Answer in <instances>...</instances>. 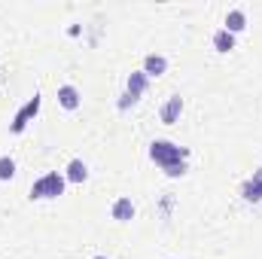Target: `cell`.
I'll return each instance as SVG.
<instances>
[{
	"mask_svg": "<svg viewBox=\"0 0 262 259\" xmlns=\"http://www.w3.org/2000/svg\"><path fill=\"white\" fill-rule=\"evenodd\" d=\"M110 213H113L116 223H128V220H134V201L131 198H116L113 207H110Z\"/></svg>",
	"mask_w": 262,
	"mask_h": 259,
	"instance_id": "obj_7",
	"label": "cell"
},
{
	"mask_svg": "<svg viewBox=\"0 0 262 259\" xmlns=\"http://www.w3.org/2000/svg\"><path fill=\"white\" fill-rule=\"evenodd\" d=\"M229 34H241L244 28H247V12L244 9H229L226 12V25H223Z\"/></svg>",
	"mask_w": 262,
	"mask_h": 259,
	"instance_id": "obj_8",
	"label": "cell"
},
{
	"mask_svg": "<svg viewBox=\"0 0 262 259\" xmlns=\"http://www.w3.org/2000/svg\"><path fill=\"white\" fill-rule=\"evenodd\" d=\"M58 104L64 107V110H76L79 104H82V98H79V89L76 85H58Z\"/></svg>",
	"mask_w": 262,
	"mask_h": 259,
	"instance_id": "obj_5",
	"label": "cell"
},
{
	"mask_svg": "<svg viewBox=\"0 0 262 259\" xmlns=\"http://www.w3.org/2000/svg\"><path fill=\"white\" fill-rule=\"evenodd\" d=\"M180 113H183V98H180V95H171V98L165 101V107H162L159 116H162L165 125H174V122L180 119Z\"/></svg>",
	"mask_w": 262,
	"mask_h": 259,
	"instance_id": "obj_4",
	"label": "cell"
},
{
	"mask_svg": "<svg viewBox=\"0 0 262 259\" xmlns=\"http://www.w3.org/2000/svg\"><path fill=\"white\" fill-rule=\"evenodd\" d=\"M64 174H58V171H49V174H43L34 186H31V198H37V201H43V198H58V195H64Z\"/></svg>",
	"mask_w": 262,
	"mask_h": 259,
	"instance_id": "obj_2",
	"label": "cell"
},
{
	"mask_svg": "<svg viewBox=\"0 0 262 259\" xmlns=\"http://www.w3.org/2000/svg\"><path fill=\"white\" fill-rule=\"evenodd\" d=\"M64 180H70V183H85L89 180V165L82 159H70L67 162V171H64Z\"/></svg>",
	"mask_w": 262,
	"mask_h": 259,
	"instance_id": "obj_6",
	"label": "cell"
},
{
	"mask_svg": "<svg viewBox=\"0 0 262 259\" xmlns=\"http://www.w3.org/2000/svg\"><path fill=\"white\" fill-rule=\"evenodd\" d=\"M92 259H107V256H92Z\"/></svg>",
	"mask_w": 262,
	"mask_h": 259,
	"instance_id": "obj_16",
	"label": "cell"
},
{
	"mask_svg": "<svg viewBox=\"0 0 262 259\" xmlns=\"http://www.w3.org/2000/svg\"><path fill=\"white\" fill-rule=\"evenodd\" d=\"M146 79H149V76H146L143 70H131L128 73V82H125V85H128V95L134 98V101L146 92Z\"/></svg>",
	"mask_w": 262,
	"mask_h": 259,
	"instance_id": "obj_9",
	"label": "cell"
},
{
	"mask_svg": "<svg viewBox=\"0 0 262 259\" xmlns=\"http://www.w3.org/2000/svg\"><path fill=\"white\" fill-rule=\"evenodd\" d=\"M149 159L165 171V168H171V165L186 162V159H189V149H186V146H177V143H171V140H152V143H149Z\"/></svg>",
	"mask_w": 262,
	"mask_h": 259,
	"instance_id": "obj_1",
	"label": "cell"
},
{
	"mask_svg": "<svg viewBox=\"0 0 262 259\" xmlns=\"http://www.w3.org/2000/svg\"><path fill=\"white\" fill-rule=\"evenodd\" d=\"M165 174H168V177H183V174H186V162H180V165H171V168H165Z\"/></svg>",
	"mask_w": 262,
	"mask_h": 259,
	"instance_id": "obj_14",
	"label": "cell"
},
{
	"mask_svg": "<svg viewBox=\"0 0 262 259\" xmlns=\"http://www.w3.org/2000/svg\"><path fill=\"white\" fill-rule=\"evenodd\" d=\"M40 104H43V98H40V95L28 98V104H25V107L12 116V125H9V131H12V134H21V131H25V125H28V122L40 113Z\"/></svg>",
	"mask_w": 262,
	"mask_h": 259,
	"instance_id": "obj_3",
	"label": "cell"
},
{
	"mask_svg": "<svg viewBox=\"0 0 262 259\" xmlns=\"http://www.w3.org/2000/svg\"><path fill=\"white\" fill-rule=\"evenodd\" d=\"M250 180H253L256 186H262V168H256V171H253V177H250Z\"/></svg>",
	"mask_w": 262,
	"mask_h": 259,
	"instance_id": "obj_15",
	"label": "cell"
},
{
	"mask_svg": "<svg viewBox=\"0 0 262 259\" xmlns=\"http://www.w3.org/2000/svg\"><path fill=\"white\" fill-rule=\"evenodd\" d=\"M213 49H216V52H232V49H235V34H229L226 28H220V31L213 34Z\"/></svg>",
	"mask_w": 262,
	"mask_h": 259,
	"instance_id": "obj_11",
	"label": "cell"
},
{
	"mask_svg": "<svg viewBox=\"0 0 262 259\" xmlns=\"http://www.w3.org/2000/svg\"><path fill=\"white\" fill-rule=\"evenodd\" d=\"M165 70H168V58H165V55H156V52H152V55L143 58V73H146V76H162Z\"/></svg>",
	"mask_w": 262,
	"mask_h": 259,
	"instance_id": "obj_10",
	"label": "cell"
},
{
	"mask_svg": "<svg viewBox=\"0 0 262 259\" xmlns=\"http://www.w3.org/2000/svg\"><path fill=\"white\" fill-rule=\"evenodd\" d=\"M241 195H244L247 201H253V204H256V201H262V186H256L253 180H247V183L241 186Z\"/></svg>",
	"mask_w": 262,
	"mask_h": 259,
	"instance_id": "obj_12",
	"label": "cell"
},
{
	"mask_svg": "<svg viewBox=\"0 0 262 259\" xmlns=\"http://www.w3.org/2000/svg\"><path fill=\"white\" fill-rule=\"evenodd\" d=\"M15 177V162L9 156H0V180H12Z\"/></svg>",
	"mask_w": 262,
	"mask_h": 259,
	"instance_id": "obj_13",
	"label": "cell"
}]
</instances>
